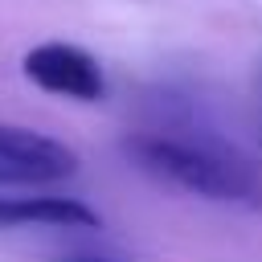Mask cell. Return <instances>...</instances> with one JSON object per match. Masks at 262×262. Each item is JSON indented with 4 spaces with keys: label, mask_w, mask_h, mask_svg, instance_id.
<instances>
[{
    "label": "cell",
    "mask_w": 262,
    "mask_h": 262,
    "mask_svg": "<svg viewBox=\"0 0 262 262\" xmlns=\"http://www.w3.org/2000/svg\"><path fill=\"white\" fill-rule=\"evenodd\" d=\"M123 151L147 176L217 205H262V168L229 139L192 123H156L123 139Z\"/></svg>",
    "instance_id": "obj_1"
},
{
    "label": "cell",
    "mask_w": 262,
    "mask_h": 262,
    "mask_svg": "<svg viewBox=\"0 0 262 262\" xmlns=\"http://www.w3.org/2000/svg\"><path fill=\"white\" fill-rule=\"evenodd\" d=\"M78 176V151L45 131L0 123V188H49Z\"/></svg>",
    "instance_id": "obj_2"
},
{
    "label": "cell",
    "mask_w": 262,
    "mask_h": 262,
    "mask_svg": "<svg viewBox=\"0 0 262 262\" xmlns=\"http://www.w3.org/2000/svg\"><path fill=\"white\" fill-rule=\"evenodd\" d=\"M258 143H262V127H258Z\"/></svg>",
    "instance_id": "obj_6"
},
{
    "label": "cell",
    "mask_w": 262,
    "mask_h": 262,
    "mask_svg": "<svg viewBox=\"0 0 262 262\" xmlns=\"http://www.w3.org/2000/svg\"><path fill=\"white\" fill-rule=\"evenodd\" d=\"M57 262H115V258H90V254H74V258H57Z\"/></svg>",
    "instance_id": "obj_5"
},
{
    "label": "cell",
    "mask_w": 262,
    "mask_h": 262,
    "mask_svg": "<svg viewBox=\"0 0 262 262\" xmlns=\"http://www.w3.org/2000/svg\"><path fill=\"white\" fill-rule=\"evenodd\" d=\"M25 78L41 86L45 94L74 98V102H98L106 94V74L94 53L70 41H45L25 53Z\"/></svg>",
    "instance_id": "obj_3"
},
{
    "label": "cell",
    "mask_w": 262,
    "mask_h": 262,
    "mask_svg": "<svg viewBox=\"0 0 262 262\" xmlns=\"http://www.w3.org/2000/svg\"><path fill=\"white\" fill-rule=\"evenodd\" d=\"M98 229L102 217L78 201V196H53V192H29V196H0V229Z\"/></svg>",
    "instance_id": "obj_4"
}]
</instances>
